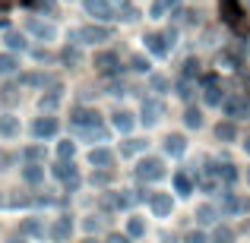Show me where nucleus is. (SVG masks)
Here are the masks:
<instances>
[{"mask_svg": "<svg viewBox=\"0 0 250 243\" xmlns=\"http://www.w3.org/2000/svg\"><path fill=\"white\" fill-rule=\"evenodd\" d=\"M225 114H228V117H234V120H238V117H247V114H250L247 98H241V95H228V98H225Z\"/></svg>", "mask_w": 250, "mask_h": 243, "instance_id": "obj_4", "label": "nucleus"}, {"mask_svg": "<svg viewBox=\"0 0 250 243\" xmlns=\"http://www.w3.org/2000/svg\"><path fill=\"white\" fill-rule=\"evenodd\" d=\"M61 85H51L48 89V95H42V108L44 111H51V108H57V104H61Z\"/></svg>", "mask_w": 250, "mask_h": 243, "instance_id": "obj_17", "label": "nucleus"}, {"mask_svg": "<svg viewBox=\"0 0 250 243\" xmlns=\"http://www.w3.org/2000/svg\"><path fill=\"white\" fill-rule=\"evenodd\" d=\"M149 206H152L155 215H171V196L168 193H155L152 199H149Z\"/></svg>", "mask_w": 250, "mask_h": 243, "instance_id": "obj_12", "label": "nucleus"}, {"mask_svg": "<svg viewBox=\"0 0 250 243\" xmlns=\"http://www.w3.org/2000/svg\"><path fill=\"white\" fill-rule=\"evenodd\" d=\"M73 152H76V146L73 142H61V146H57V155H61V161H67V158H73Z\"/></svg>", "mask_w": 250, "mask_h": 243, "instance_id": "obj_32", "label": "nucleus"}, {"mask_svg": "<svg viewBox=\"0 0 250 243\" xmlns=\"http://www.w3.org/2000/svg\"><path fill=\"white\" fill-rule=\"evenodd\" d=\"M244 146H247V152H250V139H247V142H244Z\"/></svg>", "mask_w": 250, "mask_h": 243, "instance_id": "obj_47", "label": "nucleus"}, {"mask_svg": "<svg viewBox=\"0 0 250 243\" xmlns=\"http://www.w3.org/2000/svg\"><path fill=\"white\" fill-rule=\"evenodd\" d=\"M184 149H187V142H184V136H168V139H165V152L168 155H181L184 152Z\"/></svg>", "mask_w": 250, "mask_h": 243, "instance_id": "obj_19", "label": "nucleus"}, {"mask_svg": "<svg viewBox=\"0 0 250 243\" xmlns=\"http://www.w3.org/2000/svg\"><path fill=\"white\" fill-rule=\"evenodd\" d=\"M231 237H234V234L228 231V227H215V234H212L215 243H231Z\"/></svg>", "mask_w": 250, "mask_h": 243, "instance_id": "obj_36", "label": "nucleus"}, {"mask_svg": "<svg viewBox=\"0 0 250 243\" xmlns=\"http://www.w3.org/2000/svg\"><path fill=\"white\" fill-rule=\"evenodd\" d=\"M184 120H187V127H200L203 123V114L196 108H187V114H184Z\"/></svg>", "mask_w": 250, "mask_h": 243, "instance_id": "obj_33", "label": "nucleus"}, {"mask_svg": "<svg viewBox=\"0 0 250 243\" xmlns=\"http://www.w3.org/2000/svg\"><path fill=\"white\" fill-rule=\"evenodd\" d=\"M111 158H114V155H111L108 149H92V155H89V161L95 164V168H108Z\"/></svg>", "mask_w": 250, "mask_h": 243, "instance_id": "obj_18", "label": "nucleus"}, {"mask_svg": "<svg viewBox=\"0 0 250 243\" xmlns=\"http://www.w3.org/2000/svg\"><path fill=\"white\" fill-rule=\"evenodd\" d=\"M196 221H203V224H212V221H215V208H212V206H200V208H196Z\"/></svg>", "mask_w": 250, "mask_h": 243, "instance_id": "obj_25", "label": "nucleus"}, {"mask_svg": "<svg viewBox=\"0 0 250 243\" xmlns=\"http://www.w3.org/2000/svg\"><path fill=\"white\" fill-rule=\"evenodd\" d=\"M215 136H219V139H225V142H231L234 139V123H219Z\"/></svg>", "mask_w": 250, "mask_h": 243, "instance_id": "obj_31", "label": "nucleus"}, {"mask_svg": "<svg viewBox=\"0 0 250 243\" xmlns=\"http://www.w3.org/2000/svg\"><path fill=\"white\" fill-rule=\"evenodd\" d=\"M177 95H181V98H193V82L181 79V82H177Z\"/></svg>", "mask_w": 250, "mask_h": 243, "instance_id": "obj_35", "label": "nucleus"}, {"mask_svg": "<svg viewBox=\"0 0 250 243\" xmlns=\"http://www.w3.org/2000/svg\"><path fill=\"white\" fill-rule=\"evenodd\" d=\"M215 177H219V180H225V183H234L238 170H234V164H219V168H215Z\"/></svg>", "mask_w": 250, "mask_h": 243, "instance_id": "obj_23", "label": "nucleus"}, {"mask_svg": "<svg viewBox=\"0 0 250 243\" xmlns=\"http://www.w3.org/2000/svg\"><path fill=\"white\" fill-rule=\"evenodd\" d=\"M152 89L165 92V89H168V79H162V76H152Z\"/></svg>", "mask_w": 250, "mask_h": 243, "instance_id": "obj_39", "label": "nucleus"}, {"mask_svg": "<svg viewBox=\"0 0 250 243\" xmlns=\"http://www.w3.org/2000/svg\"><path fill=\"white\" fill-rule=\"evenodd\" d=\"M0 133H3L6 139H10V136H16L19 133V120L13 114H3V117H0Z\"/></svg>", "mask_w": 250, "mask_h": 243, "instance_id": "obj_16", "label": "nucleus"}, {"mask_svg": "<svg viewBox=\"0 0 250 243\" xmlns=\"http://www.w3.org/2000/svg\"><path fill=\"white\" fill-rule=\"evenodd\" d=\"M10 243H25V240H22V237H13V240H10Z\"/></svg>", "mask_w": 250, "mask_h": 243, "instance_id": "obj_46", "label": "nucleus"}, {"mask_svg": "<svg viewBox=\"0 0 250 243\" xmlns=\"http://www.w3.org/2000/svg\"><path fill=\"white\" fill-rule=\"evenodd\" d=\"M222 212L225 215H238V212H244V202H241L234 193H222Z\"/></svg>", "mask_w": 250, "mask_h": 243, "instance_id": "obj_11", "label": "nucleus"}, {"mask_svg": "<svg viewBox=\"0 0 250 243\" xmlns=\"http://www.w3.org/2000/svg\"><path fill=\"white\" fill-rule=\"evenodd\" d=\"M85 13L95 19H114V10L108 0H85Z\"/></svg>", "mask_w": 250, "mask_h": 243, "instance_id": "obj_5", "label": "nucleus"}, {"mask_svg": "<svg viewBox=\"0 0 250 243\" xmlns=\"http://www.w3.org/2000/svg\"><path fill=\"white\" fill-rule=\"evenodd\" d=\"M51 237H54V240H67V237H70V221L61 218L54 227H51Z\"/></svg>", "mask_w": 250, "mask_h": 243, "instance_id": "obj_24", "label": "nucleus"}, {"mask_svg": "<svg viewBox=\"0 0 250 243\" xmlns=\"http://www.w3.org/2000/svg\"><path fill=\"white\" fill-rule=\"evenodd\" d=\"M70 123H73L76 130H95L98 127V111H89V108H76L73 114H70Z\"/></svg>", "mask_w": 250, "mask_h": 243, "instance_id": "obj_2", "label": "nucleus"}, {"mask_svg": "<svg viewBox=\"0 0 250 243\" xmlns=\"http://www.w3.org/2000/svg\"><path fill=\"white\" fill-rule=\"evenodd\" d=\"M95 70H98V73H114V70H117V54H111V51L95 54Z\"/></svg>", "mask_w": 250, "mask_h": 243, "instance_id": "obj_9", "label": "nucleus"}, {"mask_svg": "<svg viewBox=\"0 0 250 243\" xmlns=\"http://www.w3.org/2000/svg\"><path fill=\"white\" fill-rule=\"evenodd\" d=\"M162 174H165V168H162L159 158H146V161H140V168H136V177H140V180H159Z\"/></svg>", "mask_w": 250, "mask_h": 243, "instance_id": "obj_3", "label": "nucleus"}, {"mask_svg": "<svg viewBox=\"0 0 250 243\" xmlns=\"http://www.w3.org/2000/svg\"><path fill=\"white\" fill-rule=\"evenodd\" d=\"M177 6V0H155L152 3V16H165L168 10H174Z\"/></svg>", "mask_w": 250, "mask_h": 243, "instance_id": "obj_26", "label": "nucleus"}, {"mask_svg": "<svg viewBox=\"0 0 250 243\" xmlns=\"http://www.w3.org/2000/svg\"><path fill=\"white\" fill-rule=\"evenodd\" d=\"M247 180H250V168H247Z\"/></svg>", "mask_w": 250, "mask_h": 243, "instance_id": "obj_48", "label": "nucleus"}, {"mask_svg": "<svg viewBox=\"0 0 250 243\" xmlns=\"http://www.w3.org/2000/svg\"><path fill=\"white\" fill-rule=\"evenodd\" d=\"M63 60H67V63H76V60H80V54H76V48H67V51H63Z\"/></svg>", "mask_w": 250, "mask_h": 243, "instance_id": "obj_38", "label": "nucleus"}, {"mask_svg": "<svg viewBox=\"0 0 250 243\" xmlns=\"http://www.w3.org/2000/svg\"><path fill=\"white\" fill-rule=\"evenodd\" d=\"M171 44H174V29H168V32H152V35H146V48L152 51V54H168L171 51Z\"/></svg>", "mask_w": 250, "mask_h": 243, "instance_id": "obj_1", "label": "nucleus"}, {"mask_svg": "<svg viewBox=\"0 0 250 243\" xmlns=\"http://www.w3.org/2000/svg\"><path fill=\"white\" fill-rule=\"evenodd\" d=\"M13 70H16V57H10V54H0V76H10Z\"/></svg>", "mask_w": 250, "mask_h": 243, "instance_id": "obj_27", "label": "nucleus"}, {"mask_svg": "<svg viewBox=\"0 0 250 243\" xmlns=\"http://www.w3.org/2000/svg\"><path fill=\"white\" fill-rule=\"evenodd\" d=\"M32 130H35L38 139H44V136H54V133H57V120H54V117H38Z\"/></svg>", "mask_w": 250, "mask_h": 243, "instance_id": "obj_10", "label": "nucleus"}, {"mask_svg": "<svg viewBox=\"0 0 250 243\" xmlns=\"http://www.w3.org/2000/svg\"><path fill=\"white\" fill-rule=\"evenodd\" d=\"M136 16H140V13H136V10H133V6H124V19H127V22H133V19H136Z\"/></svg>", "mask_w": 250, "mask_h": 243, "instance_id": "obj_43", "label": "nucleus"}, {"mask_svg": "<svg viewBox=\"0 0 250 243\" xmlns=\"http://www.w3.org/2000/svg\"><path fill=\"white\" fill-rule=\"evenodd\" d=\"M111 32L108 29H102V25H85V29H80L76 32V38L80 41H85V44H95V41H104Z\"/></svg>", "mask_w": 250, "mask_h": 243, "instance_id": "obj_6", "label": "nucleus"}, {"mask_svg": "<svg viewBox=\"0 0 250 243\" xmlns=\"http://www.w3.org/2000/svg\"><path fill=\"white\" fill-rule=\"evenodd\" d=\"M162 120V101H143V123L152 127Z\"/></svg>", "mask_w": 250, "mask_h": 243, "instance_id": "obj_8", "label": "nucleus"}, {"mask_svg": "<svg viewBox=\"0 0 250 243\" xmlns=\"http://www.w3.org/2000/svg\"><path fill=\"white\" fill-rule=\"evenodd\" d=\"M22 177H25V183H42L44 180V168L42 164H29V168L22 170Z\"/></svg>", "mask_w": 250, "mask_h": 243, "instance_id": "obj_21", "label": "nucleus"}, {"mask_svg": "<svg viewBox=\"0 0 250 243\" xmlns=\"http://www.w3.org/2000/svg\"><path fill=\"white\" fill-rule=\"evenodd\" d=\"M22 231H25V234H35V237H38V234H44V224H42L38 218H25Z\"/></svg>", "mask_w": 250, "mask_h": 243, "instance_id": "obj_29", "label": "nucleus"}, {"mask_svg": "<svg viewBox=\"0 0 250 243\" xmlns=\"http://www.w3.org/2000/svg\"><path fill=\"white\" fill-rule=\"evenodd\" d=\"M22 82H25V85H44V82H48V76H38V73H25V76H22Z\"/></svg>", "mask_w": 250, "mask_h": 243, "instance_id": "obj_37", "label": "nucleus"}, {"mask_svg": "<svg viewBox=\"0 0 250 243\" xmlns=\"http://www.w3.org/2000/svg\"><path fill=\"white\" fill-rule=\"evenodd\" d=\"M29 29L35 32L38 38H48V41L57 35V32H54V25H51V22H42V19H29Z\"/></svg>", "mask_w": 250, "mask_h": 243, "instance_id": "obj_13", "label": "nucleus"}, {"mask_svg": "<svg viewBox=\"0 0 250 243\" xmlns=\"http://www.w3.org/2000/svg\"><path fill=\"white\" fill-rule=\"evenodd\" d=\"M143 231H146V224H143L140 218H130V224H127V234H130V237H140Z\"/></svg>", "mask_w": 250, "mask_h": 243, "instance_id": "obj_34", "label": "nucleus"}, {"mask_svg": "<svg viewBox=\"0 0 250 243\" xmlns=\"http://www.w3.org/2000/svg\"><path fill=\"white\" fill-rule=\"evenodd\" d=\"M174 187H177V193H181V196H187L190 189H193V180H190V174L177 170V174H174Z\"/></svg>", "mask_w": 250, "mask_h": 243, "instance_id": "obj_22", "label": "nucleus"}, {"mask_svg": "<svg viewBox=\"0 0 250 243\" xmlns=\"http://www.w3.org/2000/svg\"><path fill=\"white\" fill-rule=\"evenodd\" d=\"M187 243H209L206 237H203L200 231H193V234H187Z\"/></svg>", "mask_w": 250, "mask_h": 243, "instance_id": "obj_41", "label": "nucleus"}, {"mask_svg": "<svg viewBox=\"0 0 250 243\" xmlns=\"http://www.w3.org/2000/svg\"><path fill=\"white\" fill-rule=\"evenodd\" d=\"M140 149H146V142H140V139H127L121 146V155H136Z\"/></svg>", "mask_w": 250, "mask_h": 243, "instance_id": "obj_28", "label": "nucleus"}, {"mask_svg": "<svg viewBox=\"0 0 250 243\" xmlns=\"http://www.w3.org/2000/svg\"><path fill=\"white\" fill-rule=\"evenodd\" d=\"M203 85H206V101H209V104H222V92H219L215 76H206V79H203Z\"/></svg>", "mask_w": 250, "mask_h": 243, "instance_id": "obj_15", "label": "nucleus"}, {"mask_svg": "<svg viewBox=\"0 0 250 243\" xmlns=\"http://www.w3.org/2000/svg\"><path fill=\"white\" fill-rule=\"evenodd\" d=\"M108 177L111 174H104V170H102V174H92V183H108Z\"/></svg>", "mask_w": 250, "mask_h": 243, "instance_id": "obj_44", "label": "nucleus"}, {"mask_svg": "<svg viewBox=\"0 0 250 243\" xmlns=\"http://www.w3.org/2000/svg\"><path fill=\"white\" fill-rule=\"evenodd\" d=\"M114 127L121 130V133H130V127H133V114H130V111H117V114H114Z\"/></svg>", "mask_w": 250, "mask_h": 243, "instance_id": "obj_20", "label": "nucleus"}, {"mask_svg": "<svg viewBox=\"0 0 250 243\" xmlns=\"http://www.w3.org/2000/svg\"><path fill=\"white\" fill-rule=\"evenodd\" d=\"M3 41H6V44H10V48H13V51H16V48H19V51H22V48H25V38H22V35H19V32H6V38H3Z\"/></svg>", "mask_w": 250, "mask_h": 243, "instance_id": "obj_30", "label": "nucleus"}, {"mask_svg": "<svg viewBox=\"0 0 250 243\" xmlns=\"http://www.w3.org/2000/svg\"><path fill=\"white\" fill-rule=\"evenodd\" d=\"M25 158H29V161H35V158H42V149H38V146H32V149H25Z\"/></svg>", "mask_w": 250, "mask_h": 243, "instance_id": "obj_40", "label": "nucleus"}, {"mask_svg": "<svg viewBox=\"0 0 250 243\" xmlns=\"http://www.w3.org/2000/svg\"><path fill=\"white\" fill-rule=\"evenodd\" d=\"M222 16H225V22L238 25V16H241V6H238V0H222Z\"/></svg>", "mask_w": 250, "mask_h": 243, "instance_id": "obj_14", "label": "nucleus"}, {"mask_svg": "<svg viewBox=\"0 0 250 243\" xmlns=\"http://www.w3.org/2000/svg\"><path fill=\"white\" fill-rule=\"evenodd\" d=\"M54 177H61V180L67 183L70 189H76V187H80V177H76V168H73L70 161H61V164H57V168H54Z\"/></svg>", "mask_w": 250, "mask_h": 243, "instance_id": "obj_7", "label": "nucleus"}, {"mask_svg": "<svg viewBox=\"0 0 250 243\" xmlns=\"http://www.w3.org/2000/svg\"><path fill=\"white\" fill-rule=\"evenodd\" d=\"M130 67H133V70H140V73H143V70H146V67H149V63H146V60H143V57H133V60H130Z\"/></svg>", "mask_w": 250, "mask_h": 243, "instance_id": "obj_42", "label": "nucleus"}, {"mask_svg": "<svg viewBox=\"0 0 250 243\" xmlns=\"http://www.w3.org/2000/svg\"><path fill=\"white\" fill-rule=\"evenodd\" d=\"M108 243H130V240L124 237V234H111V237H108Z\"/></svg>", "mask_w": 250, "mask_h": 243, "instance_id": "obj_45", "label": "nucleus"}]
</instances>
